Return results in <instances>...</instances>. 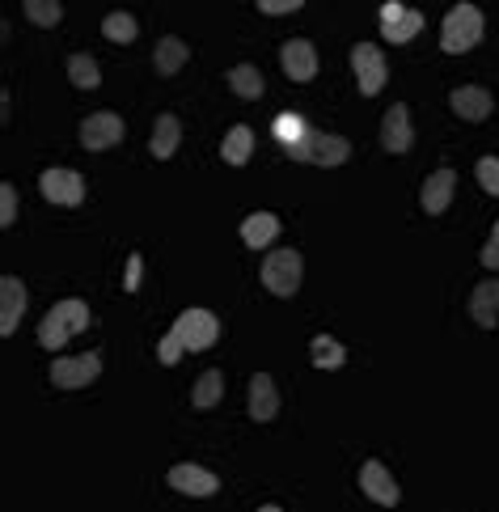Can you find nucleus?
Segmentation results:
<instances>
[{
    "label": "nucleus",
    "instance_id": "obj_26",
    "mask_svg": "<svg viewBox=\"0 0 499 512\" xmlns=\"http://www.w3.org/2000/svg\"><path fill=\"white\" fill-rule=\"evenodd\" d=\"M309 352H313V364H318V369H343V360H347V352H343V343L339 339H330V335H318L309 343Z\"/></svg>",
    "mask_w": 499,
    "mask_h": 512
},
{
    "label": "nucleus",
    "instance_id": "obj_4",
    "mask_svg": "<svg viewBox=\"0 0 499 512\" xmlns=\"http://www.w3.org/2000/svg\"><path fill=\"white\" fill-rule=\"evenodd\" d=\"M478 39H483V13L461 0V5H453L445 13V26H440V47L457 56V51L478 47Z\"/></svg>",
    "mask_w": 499,
    "mask_h": 512
},
{
    "label": "nucleus",
    "instance_id": "obj_8",
    "mask_svg": "<svg viewBox=\"0 0 499 512\" xmlns=\"http://www.w3.org/2000/svg\"><path fill=\"white\" fill-rule=\"evenodd\" d=\"M123 119L115 115V111H98V115H89L85 123H81V144L89 153H102V149H115V144L123 140Z\"/></svg>",
    "mask_w": 499,
    "mask_h": 512
},
{
    "label": "nucleus",
    "instance_id": "obj_13",
    "mask_svg": "<svg viewBox=\"0 0 499 512\" xmlns=\"http://www.w3.org/2000/svg\"><path fill=\"white\" fill-rule=\"evenodd\" d=\"M419 30H423V13L402 9L398 0H394V5H385V9H381V34H385L390 43H411Z\"/></svg>",
    "mask_w": 499,
    "mask_h": 512
},
{
    "label": "nucleus",
    "instance_id": "obj_33",
    "mask_svg": "<svg viewBox=\"0 0 499 512\" xmlns=\"http://www.w3.org/2000/svg\"><path fill=\"white\" fill-rule=\"evenodd\" d=\"M478 263L491 267V271H499V221H495V229H491V237H487L483 254H478Z\"/></svg>",
    "mask_w": 499,
    "mask_h": 512
},
{
    "label": "nucleus",
    "instance_id": "obj_35",
    "mask_svg": "<svg viewBox=\"0 0 499 512\" xmlns=\"http://www.w3.org/2000/svg\"><path fill=\"white\" fill-rule=\"evenodd\" d=\"M258 512H284V508H275V504H267V508H258Z\"/></svg>",
    "mask_w": 499,
    "mask_h": 512
},
{
    "label": "nucleus",
    "instance_id": "obj_10",
    "mask_svg": "<svg viewBox=\"0 0 499 512\" xmlns=\"http://www.w3.org/2000/svg\"><path fill=\"white\" fill-rule=\"evenodd\" d=\"M415 144V132H411V115H406V106L402 102H394L390 111H385V119H381V149L385 153H406Z\"/></svg>",
    "mask_w": 499,
    "mask_h": 512
},
{
    "label": "nucleus",
    "instance_id": "obj_14",
    "mask_svg": "<svg viewBox=\"0 0 499 512\" xmlns=\"http://www.w3.org/2000/svg\"><path fill=\"white\" fill-rule=\"evenodd\" d=\"M280 64L292 81H313L318 77V51H313V43L305 39H292L280 47Z\"/></svg>",
    "mask_w": 499,
    "mask_h": 512
},
{
    "label": "nucleus",
    "instance_id": "obj_28",
    "mask_svg": "<svg viewBox=\"0 0 499 512\" xmlns=\"http://www.w3.org/2000/svg\"><path fill=\"white\" fill-rule=\"evenodd\" d=\"M102 34H106L110 43H132L136 34H140V26H136L132 13H110L106 22H102Z\"/></svg>",
    "mask_w": 499,
    "mask_h": 512
},
{
    "label": "nucleus",
    "instance_id": "obj_34",
    "mask_svg": "<svg viewBox=\"0 0 499 512\" xmlns=\"http://www.w3.org/2000/svg\"><path fill=\"white\" fill-rule=\"evenodd\" d=\"M305 5V0H258V9H263V13H292V9H301Z\"/></svg>",
    "mask_w": 499,
    "mask_h": 512
},
{
    "label": "nucleus",
    "instance_id": "obj_27",
    "mask_svg": "<svg viewBox=\"0 0 499 512\" xmlns=\"http://www.w3.org/2000/svg\"><path fill=\"white\" fill-rule=\"evenodd\" d=\"M220 398H225V377H220L216 369H208V373H203V377L195 381V394H191V402H195L199 411H208V407H216Z\"/></svg>",
    "mask_w": 499,
    "mask_h": 512
},
{
    "label": "nucleus",
    "instance_id": "obj_32",
    "mask_svg": "<svg viewBox=\"0 0 499 512\" xmlns=\"http://www.w3.org/2000/svg\"><path fill=\"white\" fill-rule=\"evenodd\" d=\"M17 221V191H13V182H5V187H0V225H13Z\"/></svg>",
    "mask_w": 499,
    "mask_h": 512
},
{
    "label": "nucleus",
    "instance_id": "obj_3",
    "mask_svg": "<svg viewBox=\"0 0 499 512\" xmlns=\"http://www.w3.org/2000/svg\"><path fill=\"white\" fill-rule=\"evenodd\" d=\"M292 161H313V166H343L351 157V144L343 136H326L318 127H305V136L297 144H288Z\"/></svg>",
    "mask_w": 499,
    "mask_h": 512
},
{
    "label": "nucleus",
    "instance_id": "obj_2",
    "mask_svg": "<svg viewBox=\"0 0 499 512\" xmlns=\"http://www.w3.org/2000/svg\"><path fill=\"white\" fill-rule=\"evenodd\" d=\"M89 326V305L85 301H60L47 309V318L39 326V343L47 347V352H60V347Z\"/></svg>",
    "mask_w": 499,
    "mask_h": 512
},
{
    "label": "nucleus",
    "instance_id": "obj_31",
    "mask_svg": "<svg viewBox=\"0 0 499 512\" xmlns=\"http://www.w3.org/2000/svg\"><path fill=\"white\" fill-rule=\"evenodd\" d=\"M275 136L288 140V144H297V140L305 136V123H301L297 115H280V119H275Z\"/></svg>",
    "mask_w": 499,
    "mask_h": 512
},
{
    "label": "nucleus",
    "instance_id": "obj_21",
    "mask_svg": "<svg viewBox=\"0 0 499 512\" xmlns=\"http://www.w3.org/2000/svg\"><path fill=\"white\" fill-rule=\"evenodd\" d=\"M178 140H182V123L174 115H157V127H153V140H149V149L157 161H170L174 149H178Z\"/></svg>",
    "mask_w": 499,
    "mask_h": 512
},
{
    "label": "nucleus",
    "instance_id": "obj_11",
    "mask_svg": "<svg viewBox=\"0 0 499 512\" xmlns=\"http://www.w3.org/2000/svg\"><path fill=\"white\" fill-rule=\"evenodd\" d=\"M360 487H364V496H373L381 508H398V500H402L394 474L385 470L381 462H364L360 466Z\"/></svg>",
    "mask_w": 499,
    "mask_h": 512
},
{
    "label": "nucleus",
    "instance_id": "obj_29",
    "mask_svg": "<svg viewBox=\"0 0 499 512\" xmlns=\"http://www.w3.org/2000/svg\"><path fill=\"white\" fill-rule=\"evenodd\" d=\"M60 17H64L60 0H26V22L51 30V26H60Z\"/></svg>",
    "mask_w": 499,
    "mask_h": 512
},
{
    "label": "nucleus",
    "instance_id": "obj_24",
    "mask_svg": "<svg viewBox=\"0 0 499 512\" xmlns=\"http://www.w3.org/2000/svg\"><path fill=\"white\" fill-rule=\"evenodd\" d=\"M68 81L77 85V89H98V85H102L98 60L89 56V51H77V56H68Z\"/></svg>",
    "mask_w": 499,
    "mask_h": 512
},
{
    "label": "nucleus",
    "instance_id": "obj_23",
    "mask_svg": "<svg viewBox=\"0 0 499 512\" xmlns=\"http://www.w3.org/2000/svg\"><path fill=\"white\" fill-rule=\"evenodd\" d=\"M229 89L237 98H246V102H258L263 98V72H258L254 64H237V68H229Z\"/></svg>",
    "mask_w": 499,
    "mask_h": 512
},
{
    "label": "nucleus",
    "instance_id": "obj_1",
    "mask_svg": "<svg viewBox=\"0 0 499 512\" xmlns=\"http://www.w3.org/2000/svg\"><path fill=\"white\" fill-rule=\"evenodd\" d=\"M220 339V322L208 309H182L178 322L170 326V335L161 339V364H178L182 352H208Z\"/></svg>",
    "mask_w": 499,
    "mask_h": 512
},
{
    "label": "nucleus",
    "instance_id": "obj_20",
    "mask_svg": "<svg viewBox=\"0 0 499 512\" xmlns=\"http://www.w3.org/2000/svg\"><path fill=\"white\" fill-rule=\"evenodd\" d=\"M275 233H280V221H275L271 212H254V216H246V221H242V242H246L250 250L271 246Z\"/></svg>",
    "mask_w": 499,
    "mask_h": 512
},
{
    "label": "nucleus",
    "instance_id": "obj_5",
    "mask_svg": "<svg viewBox=\"0 0 499 512\" xmlns=\"http://www.w3.org/2000/svg\"><path fill=\"white\" fill-rule=\"evenodd\" d=\"M301 276H305V259L297 250H275L271 259H263V284L275 297H297Z\"/></svg>",
    "mask_w": 499,
    "mask_h": 512
},
{
    "label": "nucleus",
    "instance_id": "obj_18",
    "mask_svg": "<svg viewBox=\"0 0 499 512\" xmlns=\"http://www.w3.org/2000/svg\"><path fill=\"white\" fill-rule=\"evenodd\" d=\"M453 187H457V174L453 170H436L428 182H423V208H428V216H440L449 204H453Z\"/></svg>",
    "mask_w": 499,
    "mask_h": 512
},
{
    "label": "nucleus",
    "instance_id": "obj_6",
    "mask_svg": "<svg viewBox=\"0 0 499 512\" xmlns=\"http://www.w3.org/2000/svg\"><path fill=\"white\" fill-rule=\"evenodd\" d=\"M102 373V356L98 352H85V356H64V360H51V381L60 390H81L89 386Z\"/></svg>",
    "mask_w": 499,
    "mask_h": 512
},
{
    "label": "nucleus",
    "instance_id": "obj_16",
    "mask_svg": "<svg viewBox=\"0 0 499 512\" xmlns=\"http://www.w3.org/2000/svg\"><path fill=\"white\" fill-rule=\"evenodd\" d=\"M470 318L483 326V331H495V322H499V280H483L470 292Z\"/></svg>",
    "mask_w": 499,
    "mask_h": 512
},
{
    "label": "nucleus",
    "instance_id": "obj_22",
    "mask_svg": "<svg viewBox=\"0 0 499 512\" xmlns=\"http://www.w3.org/2000/svg\"><path fill=\"white\" fill-rule=\"evenodd\" d=\"M187 60H191V51H187V43H182V39H174V34H165V39L157 43V51H153V64H157L161 77H174V72Z\"/></svg>",
    "mask_w": 499,
    "mask_h": 512
},
{
    "label": "nucleus",
    "instance_id": "obj_7",
    "mask_svg": "<svg viewBox=\"0 0 499 512\" xmlns=\"http://www.w3.org/2000/svg\"><path fill=\"white\" fill-rule=\"evenodd\" d=\"M351 68L360 77V94L364 98H377L381 85H385V56L373 47V43H356L351 47Z\"/></svg>",
    "mask_w": 499,
    "mask_h": 512
},
{
    "label": "nucleus",
    "instance_id": "obj_15",
    "mask_svg": "<svg viewBox=\"0 0 499 512\" xmlns=\"http://www.w3.org/2000/svg\"><path fill=\"white\" fill-rule=\"evenodd\" d=\"M22 309H26V288L17 276L0 280V335H13L17 322H22Z\"/></svg>",
    "mask_w": 499,
    "mask_h": 512
},
{
    "label": "nucleus",
    "instance_id": "obj_12",
    "mask_svg": "<svg viewBox=\"0 0 499 512\" xmlns=\"http://www.w3.org/2000/svg\"><path fill=\"white\" fill-rule=\"evenodd\" d=\"M170 487L182 491V496H191V500H208V496H216L220 479H216L212 470L187 462V466H174V470H170Z\"/></svg>",
    "mask_w": 499,
    "mask_h": 512
},
{
    "label": "nucleus",
    "instance_id": "obj_25",
    "mask_svg": "<svg viewBox=\"0 0 499 512\" xmlns=\"http://www.w3.org/2000/svg\"><path fill=\"white\" fill-rule=\"evenodd\" d=\"M250 153H254V132H250V127L237 123L233 132L225 136V149H220V157H225L229 166H246Z\"/></svg>",
    "mask_w": 499,
    "mask_h": 512
},
{
    "label": "nucleus",
    "instance_id": "obj_19",
    "mask_svg": "<svg viewBox=\"0 0 499 512\" xmlns=\"http://www.w3.org/2000/svg\"><path fill=\"white\" fill-rule=\"evenodd\" d=\"M250 415H254V419H263V424L280 415V394H275L271 373H258V377L250 381Z\"/></svg>",
    "mask_w": 499,
    "mask_h": 512
},
{
    "label": "nucleus",
    "instance_id": "obj_9",
    "mask_svg": "<svg viewBox=\"0 0 499 512\" xmlns=\"http://www.w3.org/2000/svg\"><path fill=\"white\" fill-rule=\"evenodd\" d=\"M39 191L51 199V204H60V208H77L81 199H85V178L77 170H47L39 178Z\"/></svg>",
    "mask_w": 499,
    "mask_h": 512
},
{
    "label": "nucleus",
    "instance_id": "obj_30",
    "mask_svg": "<svg viewBox=\"0 0 499 512\" xmlns=\"http://www.w3.org/2000/svg\"><path fill=\"white\" fill-rule=\"evenodd\" d=\"M474 174H478V182H483V191L499 199V157H478Z\"/></svg>",
    "mask_w": 499,
    "mask_h": 512
},
{
    "label": "nucleus",
    "instance_id": "obj_17",
    "mask_svg": "<svg viewBox=\"0 0 499 512\" xmlns=\"http://www.w3.org/2000/svg\"><path fill=\"white\" fill-rule=\"evenodd\" d=\"M449 106L461 119L478 123V119L491 115V94H487V89H478V85H461V89H453V94H449Z\"/></svg>",
    "mask_w": 499,
    "mask_h": 512
}]
</instances>
